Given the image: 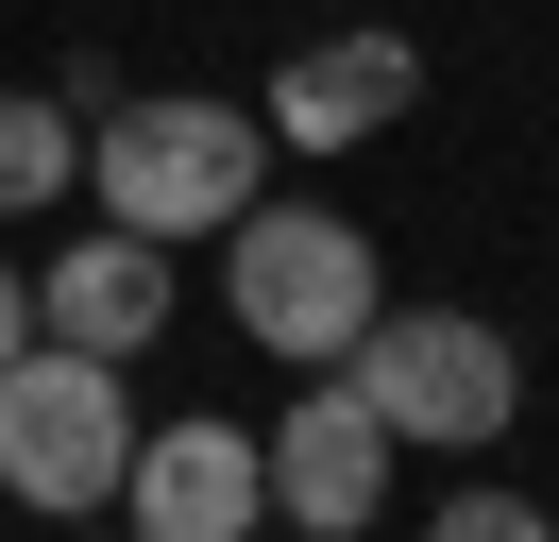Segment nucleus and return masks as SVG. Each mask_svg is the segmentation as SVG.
Here are the masks:
<instances>
[{
	"mask_svg": "<svg viewBox=\"0 0 559 542\" xmlns=\"http://www.w3.org/2000/svg\"><path fill=\"white\" fill-rule=\"evenodd\" d=\"M119 526H136V542H238V526H272V458H254V424H238V406L136 424V458H119Z\"/></svg>",
	"mask_w": 559,
	"mask_h": 542,
	"instance_id": "6",
	"label": "nucleus"
},
{
	"mask_svg": "<svg viewBox=\"0 0 559 542\" xmlns=\"http://www.w3.org/2000/svg\"><path fill=\"white\" fill-rule=\"evenodd\" d=\"M254 458H272V526L373 542V526H390V458H407V440L373 424V390H356V373H322L306 406H272V424H254Z\"/></svg>",
	"mask_w": 559,
	"mask_h": 542,
	"instance_id": "5",
	"label": "nucleus"
},
{
	"mask_svg": "<svg viewBox=\"0 0 559 542\" xmlns=\"http://www.w3.org/2000/svg\"><path fill=\"white\" fill-rule=\"evenodd\" d=\"M17 339H35V271H0V356H17Z\"/></svg>",
	"mask_w": 559,
	"mask_h": 542,
	"instance_id": "11",
	"label": "nucleus"
},
{
	"mask_svg": "<svg viewBox=\"0 0 559 542\" xmlns=\"http://www.w3.org/2000/svg\"><path fill=\"white\" fill-rule=\"evenodd\" d=\"M373 221H340V203H272L254 187L238 221H221V305H238V339L254 356H288V373H340L356 356V322H373Z\"/></svg>",
	"mask_w": 559,
	"mask_h": 542,
	"instance_id": "2",
	"label": "nucleus"
},
{
	"mask_svg": "<svg viewBox=\"0 0 559 542\" xmlns=\"http://www.w3.org/2000/svg\"><path fill=\"white\" fill-rule=\"evenodd\" d=\"M407 102H424V51H407L390 17H340V34H306V51L272 68L254 119H272V153H373Z\"/></svg>",
	"mask_w": 559,
	"mask_h": 542,
	"instance_id": "7",
	"label": "nucleus"
},
{
	"mask_svg": "<svg viewBox=\"0 0 559 542\" xmlns=\"http://www.w3.org/2000/svg\"><path fill=\"white\" fill-rule=\"evenodd\" d=\"M170 237H136V221H85L69 255L35 271V339H85V356H153L170 339Z\"/></svg>",
	"mask_w": 559,
	"mask_h": 542,
	"instance_id": "8",
	"label": "nucleus"
},
{
	"mask_svg": "<svg viewBox=\"0 0 559 542\" xmlns=\"http://www.w3.org/2000/svg\"><path fill=\"white\" fill-rule=\"evenodd\" d=\"M103 221H136V237H221L254 187H272V119L254 102H204V85H153V102H103V136H85V169H69Z\"/></svg>",
	"mask_w": 559,
	"mask_h": 542,
	"instance_id": "1",
	"label": "nucleus"
},
{
	"mask_svg": "<svg viewBox=\"0 0 559 542\" xmlns=\"http://www.w3.org/2000/svg\"><path fill=\"white\" fill-rule=\"evenodd\" d=\"M424 526H441V542H543V526H559V508H525V492H509V474H457V492H441V508H424Z\"/></svg>",
	"mask_w": 559,
	"mask_h": 542,
	"instance_id": "10",
	"label": "nucleus"
},
{
	"mask_svg": "<svg viewBox=\"0 0 559 542\" xmlns=\"http://www.w3.org/2000/svg\"><path fill=\"white\" fill-rule=\"evenodd\" d=\"M119 458H136V390H119V356H85V339H17V356H0V492L51 508V526H85V508H119Z\"/></svg>",
	"mask_w": 559,
	"mask_h": 542,
	"instance_id": "4",
	"label": "nucleus"
},
{
	"mask_svg": "<svg viewBox=\"0 0 559 542\" xmlns=\"http://www.w3.org/2000/svg\"><path fill=\"white\" fill-rule=\"evenodd\" d=\"M340 373L373 390L390 440H424V458H491V440L525 424V356H509V322H475V305H373Z\"/></svg>",
	"mask_w": 559,
	"mask_h": 542,
	"instance_id": "3",
	"label": "nucleus"
},
{
	"mask_svg": "<svg viewBox=\"0 0 559 542\" xmlns=\"http://www.w3.org/2000/svg\"><path fill=\"white\" fill-rule=\"evenodd\" d=\"M69 169H85V119H69L51 85H0V221L69 203Z\"/></svg>",
	"mask_w": 559,
	"mask_h": 542,
	"instance_id": "9",
	"label": "nucleus"
}]
</instances>
